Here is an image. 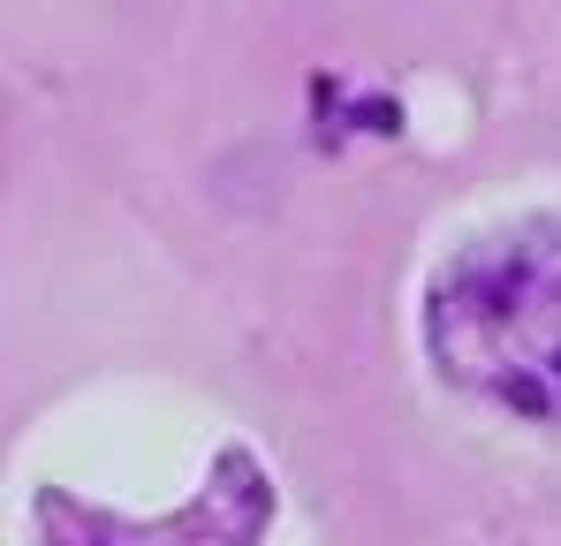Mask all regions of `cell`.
<instances>
[{"instance_id": "2", "label": "cell", "mask_w": 561, "mask_h": 546, "mask_svg": "<svg viewBox=\"0 0 561 546\" xmlns=\"http://www.w3.org/2000/svg\"><path fill=\"white\" fill-rule=\"evenodd\" d=\"M38 524H46V546H251L259 524H266V478L243 455H228L220 478L190 501L175 524H114V516L69 509V501H46Z\"/></svg>"}, {"instance_id": "1", "label": "cell", "mask_w": 561, "mask_h": 546, "mask_svg": "<svg viewBox=\"0 0 561 546\" xmlns=\"http://www.w3.org/2000/svg\"><path fill=\"white\" fill-rule=\"evenodd\" d=\"M425 350L456 395L561 433V213L501 220L440 259Z\"/></svg>"}]
</instances>
